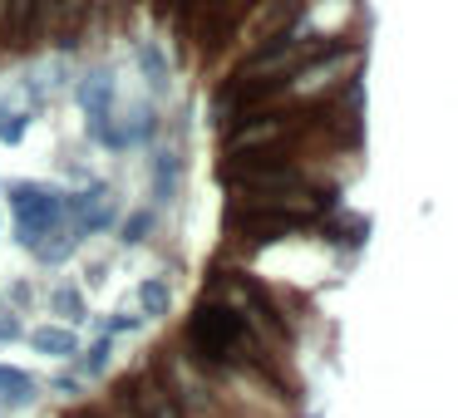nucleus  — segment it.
<instances>
[{
  "label": "nucleus",
  "mask_w": 458,
  "mask_h": 418,
  "mask_svg": "<svg viewBox=\"0 0 458 418\" xmlns=\"http://www.w3.org/2000/svg\"><path fill=\"white\" fill-rule=\"evenodd\" d=\"M89 5L94 0H45V15L60 21V25H80L84 15H89Z\"/></svg>",
  "instance_id": "nucleus-16"
},
{
  "label": "nucleus",
  "mask_w": 458,
  "mask_h": 418,
  "mask_svg": "<svg viewBox=\"0 0 458 418\" xmlns=\"http://www.w3.org/2000/svg\"><path fill=\"white\" fill-rule=\"evenodd\" d=\"M40 21H45V0H11V5H5V25H0V30L11 35V45H25Z\"/></svg>",
  "instance_id": "nucleus-7"
},
{
  "label": "nucleus",
  "mask_w": 458,
  "mask_h": 418,
  "mask_svg": "<svg viewBox=\"0 0 458 418\" xmlns=\"http://www.w3.org/2000/svg\"><path fill=\"white\" fill-rule=\"evenodd\" d=\"M139 305H143V320H158V315H168V305H173V290H168V280L163 276H148L139 286Z\"/></svg>",
  "instance_id": "nucleus-13"
},
{
  "label": "nucleus",
  "mask_w": 458,
  "mask_h": 418,
  "mask_svg": "<svg viewBox=\"0 0 458 418\" xmlns=\"http://www.w3.org/2000/svg\"><path fill=\"white\" fill-rule=\"evenodd\" d=\"M74 247H80V231L64 227V222H55V227L45 231V237L35 241L30 251H35L40 261H50V266H60V261H70V256H74Z\"/></svg>",
  "instance_id": "nucleus-9"
},
{
  "label": "nucleus",
  "mask_w": 458,
  "mask_h": 418,
  "mask_svg": "<svg viewBox=\"0 0 458 418\" xmlns=\"http://www.w3.org/2000/svg\"><path fill=\"white\" fill-rule=\"evenodd\" d=\"M148 231H153V212H129V217H123V237L119 241H129V247H133V241H143Z\"/></svg>",
  "instance_id": "nucleus-18"
},
{
  "label": "nucleus",
  "mask_w": 458,
  "mask_h": 418,
  "mask_svg": "<svg viewBox=\"0 0 458 418\" xmlns=\"http://www.w3.org/2000/svg\"><path fill=\"white\" fill-rule=\"evenodd\" d=\"M158 133V119H153V109L148 104H133L129 113H119V119H99V123H89V138L99 143V148H114V153H123V148H143V143Z\"/></svg>",
  "instance_id": "nucleus-4"
},
{
  "label": "nucleus",
  "mask_w": 458,
  "mask_h": 418,
  "mask_svg": "<svg viewBox=\"0 0 458 418\" xmlns=\"http://www.w3.org/2000/svg\"><path fill=\"white\" fill-rule=\"evenodd\" d=\"M11 339H21V320H15V315H0V345H11Z\"/></svg>",
  "instance_id": "nucleus-20"
},
{
  "label": "nucleus",
  "mask_w": 458,
  "mask_h": 418,
  "mask_svg": "<svg viewBox=\"0 0 458 418\" xmlns=\"http://www.w3.org/2000/svg\"><path fill=\"white\" fill-rule=\"evenodd\" d=\"M182 182V158L178 153H158L153 158V202H173Z\"/></svg>",
  "instance_id": "nucleus-11"
},
{
  "label": "nucleus",
  "mask_w": 458,
  "mask_h": 418,
  "mask_svg": "<svg viewBox=\"0 0 458 418\" xmlns=\"http://www.w3.org/2000/svg\"><path fill=\"white\" fill-rule=\"evenodd\" d=\"M74 418H104V414H74Z\"/></svg>",
  "instance_id": "nucleus-23"
},
{
  "label": "nucleus",
  "mask_w": 458,
  "mask_h": 418,
  "mask_svg": "<svg viewBox=\"0 0 458 418\" xmlns=\"http://www.w3.org/2000/svg\"><path fill=\"white\" fill-rule=\"evenodd\" d=\"M5 5H11V0H0V25H5Z\"/></svg>",
  "instance_id": "nucleus-22"
},
{
  "label": "nucleus",
  "mask_w": 458,
  "mask_h": 418,
  "mask_svg": "<svg viewBox=\"0 0 458 418\" xmlns=\"http://www.w3.org/2000/svg\"><path fill=\"white\" fill-rule=\"evenodd\" d=\"M25 133H30V113L15 109L11 99H0V143H11V148H15Z\"/></svg>",
  "instance_id": "nucleus-14"
},
{
  "label": "nucleus",
  "mask_w": 458,
  "mask_h": 418,
  "mask_svg": "<svg viewBox=\"0 0 458 418\" xmlns=\"http://www.w3.org/2000/svg\"><path fill=\"white\" fill-rule=\"evenodd\" d=\"M50 389H55V394H80V379H74V374H60Z\"/></svg>",
  "instance_id": "nucleus-21"
},
{
  "label": "nucleus",
  "mask_w": 458,
  "mask_h": 418,
  "mask_svg": "<svg viewBox=\"0 0 458 418\" xmlns=\"http://www.w3.org/2000/svg\"><path fill=\"white\" fill-rule=\"evenodd\" d=\"M64 217L80 237H94L114 222V188L109 182H89L80 192H64Z\"/></svg>",
  "instance_id": "nucleus-5"
},
{
  "label": "nucleus",
  "mask_w": 458,
  "mask_h": 418,
  "mask_svg": "<svg viewBox=\"0 0 458 418\" xmlns=\"http://www.w3.org/2000/svg\"><path fill=\"white\" fill-rule=\"evenodd\" d=\"M5 197H11V212H15V241H21L25 251H30L55 222H64V192L60 188H45V182H11Z\"/></svg>",
  "instance_id": "nucleus-2"
},
{
  "label": "nucleus",
  "mask_w": 458,
  "mask_h": 418,
  "mask_svg": "<svg viewBox=\"0 0 458 418\" xmlns=\"http://www.w3.org/2000/svg\"><path fill=\"white\" fill-rule=\"evenodd\" d=\"M0 404L5 408H25L35 404V379L15 364H0Z\"/></svg>",
  "instance_id": "nucleus-10"
},
{
  "label": "nucleus",
  "mask_w": 458,
  "mask_h": 418,
  "mask_svg": "<svg viewBox=\"0 0 458 418\" xmlns=\"http://www.w3.org/2000/svg\"><path fill=\"white\" fill-rule=\"evenodd\" d=\"M30 349L45 359H74L80 335H74L70 325H40V330H30Z\"/></svg>",
  "instance_id": "nucleus-8"
},
{
  "label": "nucleus",
  "mask_w": 458,
  "mask_h": 418,
  "mask_svg": "<svg viewBox=\"0 0 458 418\" xmlns=\"http://www.w3.org/2000/svg\"><path fill=\"white\" fill-rule=\"evenodd\" d=\"M114 94H119V84H114V70H84L80 84H74V99H80L84 109V123H99L114 113Z\"/></svg>",
  "instance_id": "nucleus-6"
},
{
  "label": "nucleus",
  "mask_w": 458,
  "mask_h": 418,
  "mask_svg": "<svg viewBox=\"0 0 458 418\" xmlns=\"http://www.w3.org/2000/svg\"><path fill=\"white\" fill-rule=\"evenodd\" d=\"M74 359H80V374H104L109 369V339H94L89 349H74Z\"/></svg>",
  "instance_id": "nucleus-17"
},
{
  "label": "nucleus",
  "mask_w": 458,
  "mask_h": 418,
  "mask_svg": "<svg viewBox=\"0 0 458 418\" xmlns=\"http://www.w3.org/2000/svg\"><path fill=\"white\" fill-rule=\"evenodd\" d=\"M188 345L198 349V359H208V364H227V359H237L242 349L251 345V325L237 305H227V300H202L188 320Z\"/></svg>",
  "instance_id": "nucleus-1"
},
{
  "label": "nucleus",
  "mask_w": 458,
  "mask_h": 418,
  "mask_svg": "<svg viewBox=\"0 0 458 418\" xmlns=\"http://www.w3.org/2000/svg\"><path fill=\"white\" fill-rule=\"evenodd\" d=\"M139 325H143V315H129V310H119V315L109 320V335H123V330H129V335H133V330H139Z\"/></svg>",
  "instance_id": "nucleus-19"
},
{
  "label": "nucleus",
  "mask_w": 458,
  "mask_h": 418,
  "mask_svg": "<svg viewBox=\"0 0 458 418\" xmlns=\"http://www.w3.org/2000/svg\"><path fill=\"white\" fill-rule=\"evenodd\" d=\"M50 310H55V315H64L70 325L89 315V310H84V296H80L74 286H55V290H50Z\"/></svg>",
  "instance_id": "nucleus-15"
},
{
  "label": "nucleus",
  "mask_w": 458,
  "mask_h": 418,
  "mask_svg": "<svg viewBox=\"0 0 458 418\" xmlns=\"http://www.w3.org/2000/svg\"><path fill=\"white\" fill-rule=\"evenodd\" d=\"M316 227V212H261V207H227V231L251 241H286Z\"/></svg>",
  "instance_id": "nucleus-3"
},
{
  "label": "nucleus",
  "mask_w": 458,
  "mask_h": 418,
  "mask_svg": "<svg viewBox=\"0 0 458 418\" xmlns=\"http://www.w3.org/2000/svg\"><path fill=\"white\" fill-rule=\"evenodd\" d=\"M139 70H143V79H148V89H153V94L168 89V54H163L153 40H143V45H139Z\"/></svg>",
  "instance_id": "nucleus-12"
}]
</instances>
